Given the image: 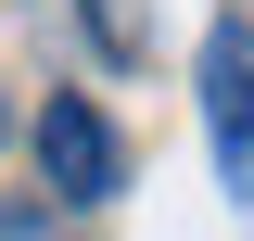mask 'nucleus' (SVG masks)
<instances>
[{"label":"nucleus","instance_id":"nucleus-1","mask_svg":"<svg viewBox=\"0 0 254 241\" xmlns=\"http://www.w3.org/2000/svg\"><path fill=\"white\" fill-rule=\"evenodd\" d=\"M26 140H38V190H51L64 216H89V203H115V190H127V140H115V115H102V102L51 89Z\"/></svg>","mask_w":254,"mask_h":241},{"label":"nucleus","instance_id":"nucleus-2","mask_svg":"<svg viewBox=\"0 0 254 241\" xmlns=\"http://www.w3.org/2000/svg\"><path fill=\"white\" fill-rule=\"evenodd\" d=\"M203 127H216V178L254 190V13H216L203 38Z\"/></svg>","mask_w":254,"mask_h":241},{"label":"nucleus","instance_id":"nucleus-3","mask_svg":"<svg viewBox=\"0 0 254 241\" xmlns=\"http://www.w3.org/2000/svg\"><path fill=\"white\" fill-rule=\"evenodd\" d=\"M0 241H76V216L51 190H0Z\"/></svg>","mask_w":254,"mask_h":241},{"label":"nucleus","instance_id":"nucleus-4","mask_svg":"<svg viewBox=\"0 0 254 241\" xmlns=\"http://www.w3.org/2000/svg\"><path fill=\"white\" fill-rule=\"evenodd\" d=\"M89 38H102L115 63H140V0H89Z\"/></svg>","mask_w":254,"mask_h":241},{"label":"nucleus","instance_id":"nucleus-5","mask_svg":"<svg viewBox=\"0 0 254 241\" xmlns=\"http://www.w3.org/2000/svg\"><path fill=\"white\" fill-rule=\"evenodd\" d=\"M0 140H13V102H0Z\"/></svg>","mask_w":254,"mask_h":241}]
</instances>
